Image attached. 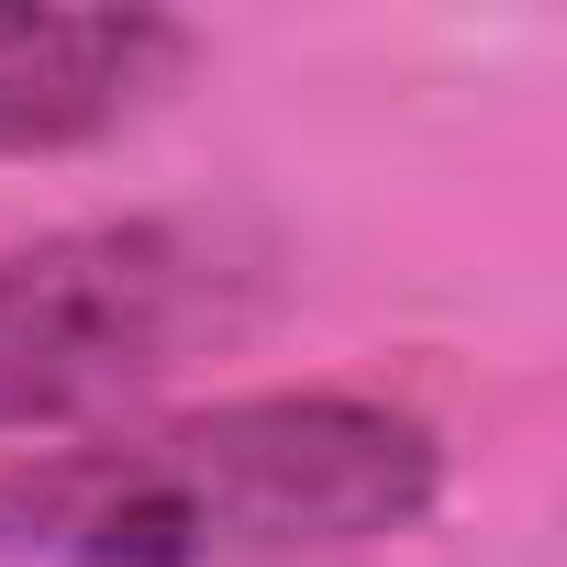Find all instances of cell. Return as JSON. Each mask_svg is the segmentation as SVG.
<instances>
[{"label": "cell", "instance_id": "cell-1", "mask_svg": "<svg viewBox=\"0 0 567 567\" xmlns=\"http://www.w3.org/2000/svg\"><path fill=\"white\" fill-rule=\"evenodd\" d=\"M445 445L368 390H245L0 467V567H323L434 512Z\"/></svg>", "mask_w": 567, "mask_h": 567}, {"label": "cell", "instance_id": "cell-2", "mask_svg": "<svg viewBox=\"0 0 567 567\" xmlns=\"http://www.w3.org/2000/svg\"><path fill=\"white\" fill-rule=\"evenodd\" d=\"M245 312V267L200 223H68L0 245V434L112 412Z\"/></svg>", "mask_w": 567, "mask_h": 567}, {"label": "cell", "instance_id": "cell-3", "mask_svg": "<svg viewBox=\"0 0 567 567\" xmlns=\"http://www.w3.org/2000/svg\"><path fill=\"white\" fill-rule=\"evenodd\" d=\"M178 68H189V23H167V12H34V0H0V156L101 145Z\"/></svg>", "mask_w": 567, "mask_h": 567}]
</instances>
